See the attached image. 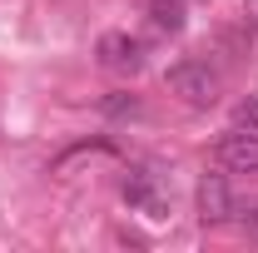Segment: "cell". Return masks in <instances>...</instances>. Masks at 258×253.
<instances>
[{
    "label": "cell",
    "instance_id": "cell-1",
    "mask_svg": "<svg viewBox=\"0 0 258 253\" xmlns=\"http://www.w3.org/2000/svg\"><path fill=\"white\" fill-rule=\"evenodd\" d=\"M119 194H124L129 209L144 214V219H169V209H174V189H169V179H164L154 164L129 169L124 179H119Z\"/></svg>",
    "mask_w": 258,
    "mask_h": 253
},
{
    "label": "cell",
    "instance_id": "cell-2",
    "mask_svg": "<svg viewBox=\"0 0 258 253\" xmlns=\"http://www.w3.org/2000/svg\"><path fill=\"white\" fill-rule=\"evenodd\" d=\"M169 90L179 99H189L194 109H209L219 99V75L209 70V60H179L169 70Z\"/></svg>",
    "mask_w": 258,
    "mask_h": 253
},
{
    "label": "cell",
    "instance_id": "cell-3",
    "mask_svg": "<svg viewBox=\"0 0 258 253\" xmlns=\"http://www.w3.org/2000/svg\"><path fill=\"white\" fill-rule=\"evenodd\" d=\"M99 65L114 70V75H139L144 70V45L124 30H109V35H99Z\"/></svg>",
    "mask_w": 258,
    "mask_h": 253
},
{
    "label": "cell",
    "instance_id": "cell-4",
    "mask_svg": "<svg viewBox=\"0 0 258 253\" xmlns=\"http://www.w3.org/2000/svg\"><path fill=\"white\" fill-rule=\"evenodd\" d=\"M238 214L233 189H228V174H204L199 179V219L204 223H228Z\"/></svg>",
    "mask_w": 258,
    "mask_h": 253
},
{
    "label": "cell",
    "instance_id": "cell-5",
    "mask_svg": "<svg viewBox=\"0 0 258 253\" xmlns=\"http://www.w3.org/2000/svg\"><path fill=\"white\" fill-rule=\"evenodd\" d=\"M219 164L228 174H258V129H228L219 139Z\"/></svg>",
    "mask_w": 258,
    "mask_h": 253
},
{
    "label": "cell",
    "instance_id": "cell-6",
    "mask_svg": "<svg viewBox=\"0 0 258 253\" xmlns=\"http://www.w3.org/2000/svg\"><path fill=\"white\" fill-rule=\"evenodd\" d=\"M189 20V5L184 0H149V25L159 35H179Z\"/></svg>",
    "mask_w": 258,
    "mask_h": 253
},
{
    "label": "cell",
    "instance_id": "cell-7",
    "mask_svg": "<svg viewBox=\"0 0 258 253\" xmlns=\"http://www.w3.org/2000/svg\"><path fill=\"white\" fill-rule=\"evenodd\" d=\"M99 109H104L109 119H124V114H139V99H134V95H119V90H114V95H104V99H99Z\"/></svg>",
    "mask_w": 258,
    "mask_h": 253
},
{
    "label": "cell",
    "instance_id": "cell-8",
    "mask_svg": "<svg viewBox=\"0 0 258 253\" xmlns=\"http://www.w3.org/2000/svg\"><path fill=\"white\" fill-rule=\"evenodd\" d=\"M233 129H258V99H243L233 109Z\"/></svg>",
    "mask_w": 258,
    "mask_h": 253
},
{
    "label": "cell",
    "instance_id": "cell-9",
    "mask_svg": "<svg viewBox=\"0 0 258 253\" xmlns=\"http://www.w3.org/2000/svg\"><path fill=\"white\" fill-rule=\"evenodd\" d=\"M243 233H248V238H258V209H248V214H243Z\"/></svg>",
    "mask_w": 258,
    "mask_h": 253
}]
</instances>
